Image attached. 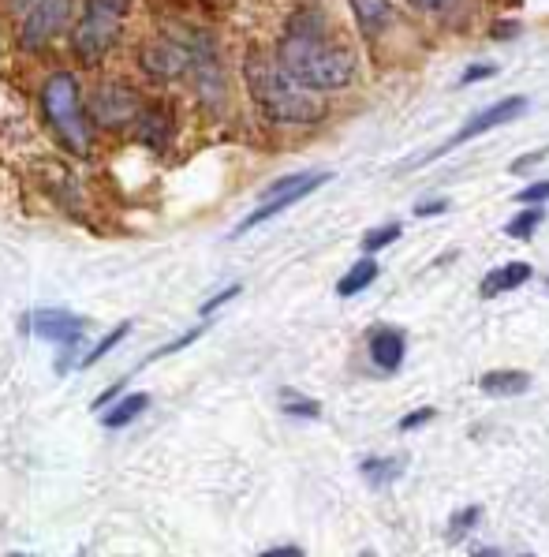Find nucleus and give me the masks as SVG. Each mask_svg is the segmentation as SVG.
I'll return each instance as SVG.
<instances>
[{
	"label": "nucleus",
	"instance_id": "12",
	"mask_svg": "<svg viewBox=\"0 0 549 557\" xmlns=\"http://www.w3.org/2000/svg\"><path fill=\"white\" fill-rule=\"evenodd\" d=\"M370 359H374V367L385 374L400 371V363H404V333L393 326H381L370 333Z\"/></svg>",
	"mask_w": 549,
	"mask_h": 557
},
{
	"label": "nucleus",
	"instance_id": "31",
	"mask_svg": "<svg viewBox=\"0 0 549 557\" xmlns=\"http://www.w3.org/2000/svg\"><path fill=\"white\" fill-rule=\"evenodd\" d=\"M124 386H127V378H124V382H113V386H109V389H105V393H101L98 400H94V412H101V408H105L109 400L120 397V393H124Z\"/></svg>",
	"mask_w": 549,
	"mask_h": 557
},
{
	"label": "nucleus",
	"instance_id": "28",
	"mask_svg": "<svg viewBox=\"0 0 549 557\" xmlns=\"http://www.w3.org/2000/svg\"><path fill=\"white\" fill-rule=\"evenodd\" d=\"M497 75V64H471L464 75H460V83L456 86H471V83H479V79H493Z\"/></svg>",
	"mask_w": 549,
	"mask_h": 557
},
{
	"label": "nucleus",
	"instance_id": "18",
	"mask_svg": "<svg viewBox=\"0 0 549 557\" xmlns=\"http://www.w3.org/2000/svg\"><path fill=\"white\" fill-rule=\"evenodd\" d=\"M404 464H408L404 457H366L359 472H363V479L370 486H385V483H393V479H400Z\"/></svg>",
	"mask_w": 549,
	"mask_h": 557
},
{
	"label": "nucleus",
	"instance_id": "13",
	"mask_svg": "<svg viewBox=\"0 0 549 557\" xmlns=\"http://www.w3.org/2000/svg\"><path fill=\"white\" fill-rule=\"evenodd\" d=\"M527 281H531V266H527V262H505V266H497V270H490L482 277L479 292L486 300H493V296H501V292H516V288L527 285Z\"/></svg>",
	"mask_w": 549,
	"mask_h": 557
},
{
	"label": "nucleus",
	"instance_id": "19",
	"mask_svg": "<svg viewBox=\"0 0 549 557\" xmlns=\"http://www.w3.org/2000/svg\"><path fill=\"white\" fill-rule=\"evenodd\" d=\"M542 221H546V210H542V206H523L520 214L505 225V236H512V240H531V232H535Z\"/></svg>",
	"mask_w": 549,
	"mask_h": 557
},
{
	"label": "nucleus",
	"instance_id": "7",
	"mask_svg": "<svg viewBox=\"0 0 549 557\" xmlns=\"http://www.w3.org/2000/svg\"><path fill=\"white\" fill-rule=\"evenodd\" d=\"M142 72L150 79H180L183 72H191V38H157L154 45H146L139 53Z\"/></svg>",
	"mask_w": 549,
	"mask_h": 557
},
{
	"label": "nucleus",
	"instance_id": "1",
	"mask_svg": "<svg viewBox=\"0 0 549 557\" xmlns=\"http://www.w3.org/2000/svg\"><path fill=\"white\" fill-rule=\"evenodd\" d=\"M281 64L310 90H344L355 79V53L329 38L325 15L318 8H303L288 19Z\"/></svg>",
	"mask_w": 549,
	"mask_h": 557
},
{
	"label": "nucleus",
	"instance_id": "17",
	"mask_svg": "<svg viewBox=\"0 0 549 557\" xmlns=\"http://www.w3.org/2000/svg\"><path fill=\"white\" fill-rule=\"evenodd\" d=\"M374 281H378V262H374V258H363V262H355L352 270L337 281V296L352 300V296H359V292L370 288Z\"/></svg>",
	"mask_w": 549,
	"mask_h": 557
},
{
	"label": "nucleus",
	"instance_id": "8",
	"mask_svg": "<svg viewBox=\"0 0 549 557\" xmlns=\"http://www.w3.org/2000/svg\"><path fill=\"white\" fill-rule=\"evenodd\" d=\"M23 329L34 333L38 341L60 344V348H79L86 341V329L90 322L71 311H34V315L23 318Z\"/></svg>",
	"mask_w": 549,
	"mask_h": 557
},
{
	"label": "nucleus",
	"instance_id": "32",
	"mask_svg": "<svg viewBox=\"0 0 549 557\" xmlns=\"http://www.w3.org/2000/svg\"><path fill=\"white\" fill-rule=\"evenodd\" d=\"M512 34H520V23H512V19H505L501 27L490 30V38H497V42H501V38H512Z\"/></svg>",
	"mask_w": 549,
	"mask_h": 557
},
{
	"label": "nucleus",
	"instance_id": "3",
	"mask_svg": "<svg viewBox=\"0 0 549 557\" xmlns=\"http://www.w3.org/2000/svg\"><path fill=\"white\" fill-rule=\"evenodd\" d=\"M42 105L53 131L64 139V146L75 150V154H86L90 150V128H86L83 105H79V83H75V75L71 72L49 75L42 90Z\"/></svg>",
	"mask_w": 549,
	"mask_h": 557
},
{
	"label": "nucleus",
	"instance_id": "35",
	"mask_svg": "<svg viewBox=\"0 0 549 557\" xmlns=\"http://www.w3.org/2000/svg\"><path fill=\"white\" fill-rule=\"evenodd\" d=\"M303 550L299 546H273V550H266V557H299Z\"/></svg>",
	"mask_w": 549,
	"mask_h": 557
},
{
	"label": "nucleus",
	"instance_id": "2",
	"mask_svg": "<svg viewBox=\"0 0 549 557\" xmlns=\"http://www.w3.org/2000/svg\"><path fill=\"white\" fill-rule=\"evenodd\" d=\"M243 83H247L254 105L273 124H318L325 116V105L314 98V90L299 83L284 64L269 60L266 53L243 57Z\"/></svg>",
	"mask_w": 549,
	"mask_h": 557
},
{
	"label": "nucleus",
	"instance_id": "5",
	"mask_svg": "<svg viewBox=\"0 0 549 557\" xmlns=\"http://www.w3.org/2000/svg\"><path fill=\"white\" fill-rule=\"evenodd\" d=\"M322 184H329V172H292V176H281L277 184H269L266 191H262V202L254 206L251 214L243 217L232 236H243V232L258 229V225H262V221H269V217H277V214H284V210H292L296 202H303L310 191H318Z\"/></svg>",
	"mask_w": 549,
	"mask_h": 557
},
{
	"label": "nucleus",
	"instance_id": "10",
	"mask_svg": "<svg viewBox=\"0 0 549 557\" xmlns=\"http://www.w3.org/2000/svg\"><path fill=\"white\" fill-rule=\"evenodd\" d=\"M90 113H94V120H98L101 128H124L127 120L142 116V105H139V98L127 90V86L109 83L94 94V101H90Z\"/></svg>",
	"mask_w": 549,
	"mask_h": 557
},
{
	"label": "nucleus",
	"instance_id": "33",
	"mask_svg": "<svg viewBox=\"0 0 549 557\" xmlns=\"http://www.w3.org/2000/svg\"><path fill=\"white\" fill-rule=\"evenodd\" d=\"M445 210H449V206H445V202H419V206H415V217H426V214H445Z\"/></svg>",
	"mask_w": 549,
	"mask_h": 557
},
{
	"label": "nucleus",
	"instance_id": "11",
	"mask_svg": "<svg viewBox=\"0 0 549 557\" xmlns=\"http://www.w3.org/2000/svg\"><path fill=\"white\" fill-rule=\"evenodd\" d=\"M191 68H195L198 79V94L206 101H221L225 98V75H221V60H217V49H213L210 34H191Z\"/></svg>",
	"mask_w": 549,
	"mask_h": 557
},
{
	"label": "nucleus",
	"instance_id": "27",
	"mask_svg": "<svg viewBox=\"0 0 549 557\" xmlns=\"http://www.w3.org/2000/svg\"><path fill=\"white\" fill-rule=\"evenodd\" d=\"M243 292V285H228V288H221V292H217V296H213V300H206L202 303V318H210L213 311H217V307H225L228 300H236V296H240Z\"/></svg>",
	"mask_w": 549,
	"mask_h": 557
},
{
	"label": "nucleus",
	"instance_id": "14",
	"mask_svg": "<svg viewBox=\"0 0 549 557\" xmlns=\"http://www.w3.org/2000/svg\"><path fill=\"white\" fill-rule=\"evenodd\" d=\"M479 389L486 397H520L531 389V374L527 371H486L479 378Z\"/></svg>",
	"mask_w": 549,
	"mask_h": 557
},
{
	"label": "nucleus",
	"instance_id": "24",
	"mask_svg": "<svg viewBox=\"0 0 549 557\" xmlns=\"http://www.w3.org/2000/svg\"><path fill=\"white\" fill-rule=\"evenodd\" d=\"M479 516H482L479 505H471V509H460V513L452 516L449 535H452V539H460V535H467V531H471V528H475V524H479Z\"/></svg>",
	"mask_w": 549,
	"mask_h": 557
},
{
	"label": "nucleus",
	"instance_id": "16",
	"mask_svg": "<svg viewBox=\"0 0 549 557\" xmlns=\"http://www.w3.org/2000/svg\"><path fill=\"white\" fill-rule=\"evenodd\" d=\"M146 408H150V393H127L124 400H116L113 404V412L101 415V427L124 430V427H131V423H135Z\"/></svg>",
	"mask_w": 549,
	"mask_h": 557
},
{
	"label": "nucleus",
	"instance_id": "15",
	"mask_svg": "<svg viewBox=\"0 0 549 557\" xmlns=\"http://www.w3.org/2000/svg\"><path fill=\"white\" fill-rule=\"evenodd\" d=\"M348 4H352L355 23H359V30H363L366 38H378L381 30L389 27V19H393L389 0H348Z\"/></svg>",
	"mask_w": 549,
	"mask_h": 557
},
{
	"label": "nucleus",
	"instance_id": "25",
	"mask_svg": "<svg viewBox=\"0 0 549 557\" xmlns=\"http://www.w3.org/2000/svg\"><path fill=\"white\" fill-rule=\"evenodd\" d=\"M284 412L303 415V419H318V415H322V404H318V400H299V397H292V393H284Z\"/></svg>",
	"mask_w": 549,
	"mask_h": 557
},
{
	"label": "nucleus",
	"instance_id": "20",
	"mask_svg": "<svg viewBox=\"0 0 549 557\" xmlns=\"http://www.w3.org/2000/svg\"><path fill=\"white\" fill-rule=\"evenodd\" d=\"M127 333H131V322H120V326H116L113 333H105V337H101V341L94 344V348H90V352H86L83 359H79V367H94L98 359H105V356H109V352L116 348V344L124 341Z\"/></svg>",
	"mask_w": 549,
	"mask_h": 557
},
{
	"label": "nucleus",
	"instance_id": "29",
	"mask_svg": "<svg viewBox=\"0 0 549 557\" xmlns=\"http://www.w3.org/2000/svg\"><path fill=\"white\" fill-rule=\"evenodd\" d=\"M434 408H419V412H411V415H404L400 419V430H415V427H423V423H430L434 419Z\"/></svg>",
	"mask_w": 549,
	"mask_h": 557
},
{
	"label": "nucleus",
	"instance_id": "21",
	"mask_svg": "<svg viewBox=\"0 0 549 557\" xmlns=\"http://www.w3.org/2000/svg\"><path fill=\"white\" fill-rule=\"evenodd\" d=\"M139 135L150 146H161V143H165V135H169V124H165V116L157 113V109H154V113H142Z\"/></svg>",
	"mask_w": 549,
	"mask_h": 557
},
{
	"label": "nucleus",
	"instance_id": "22",
	"mask_svg": "<svg viewBox=\"0 0 549 557\" xmlns=\"http://www.w3.org/2000/svg\"><path fill=\"white\" fill-rule=\"evenodd\" d=\"M206 329H210V322H198L195 329H187V333H183V337H176L172 344H161V348H157L150 359H142V367H146V363H154V359H165V356H172V352H180V348H187V344H195L198 337L206 333Z\"/></svg>",
	"mask_w": 549,
	"mask_h": 557
},
{
	"label": "nucleus",
	"instance_id": "9",
	"mask_svg": "<svg viewBox=\"0 0 549 557\" xmlns=\"http://www.w3.org/2000/svg\"><path fill=\"white\" fill-rule=\"evenodd\" d=\"M68 19H71V0H38L23 15L19 42H23V49H42L45 42H53L60 30H64Z\"/></svg>",
	"mask_w": 549,
	"mask_h": 557
},
{
	"label": "nucleus",
	"instance_id": "23",
	"mask_svg": "<svg viewBox=\"0 0 549 557\" xmlns=\"http://www.w3.org/2000/svg\"><path fill=\"white\" fill-rule=\"evenodd\" d=\"M400 232H404V229H400L396 221H393V225H381V229H374V232H366V236H363V251H366V255H374V251H381V247H389V243L400 240Z\"/></svg>",
	"mask_w": 549,
	"mask_h": 557
},
{
	"label": "nucleus",
	"instance_id": "34",
	"mask_svg": "<svg viewBox=\"0 0 549 557\" xmlns=\"http://www.w3.org/2000/svg\"><path fill=\"white\" fill-rule=\"evenodd\" d=\"M411 8H419V12H441L449 0H408Z\"/></svg>",
	"mask_w": 549,
	"mask_h": 557
},
{
	"label": "nucleus",
	"instance_id": "4",
	"mask_svg": "<svg viewBox=\"0 0 549 557\" xmlns=\"http://www.w3.org/2000/svg\"><path fill=\"white\" fill-rule=\"evenodd\" d=\"M127 8H131V0H86L83 23L75 27V53H79V60L94 64V60L109 53V45L120 34Z\"/></svg>",
	"mask_w": 549,
	"mask_h": 557
},
{
	"label": "nucleus",
	"instance_id": "26",
	"mask_svg": "<svg viewBox=\"0 0 549 557\" xmlns=\"http://www.w3.org/2000/svg\"><path fill=\"white\" fill-rule=\"evenodd\" d=\"M546 199H549V180H538V184L523 187L520 195H516V202H523V206H542Z\"/></svg>",
	"mask_w": 549,
	"mask_h": 557
},
{
	"label": "nucleus",
	"instance_id": "30",
	"mask_svg": "<svg viewBox=\"0 0 549 557\" xmlns=\"http://www.w3.org/2000/svg\"><path fill=\"white\" fill-rule=\"evenodd\" d=\"M542 158H549V146H546V150H535V154H523V158H516V161H512V172L531 169V165H535V161H542Z\"/></svg>",
	"mask_w": 549,
	"mask_h": 557
},
{
	"label": "nucleus",
	"instance_id": "6",
	"mask_svg": "<svg viewBox=\"0 0 549 557\" xmlns=\"http://www.w3.org/2000/svg\"><path fill=\"white\" fill-rule=\"evenodd\" d=\"M523 109H527V98H520V94H516V98H501L497 105H490L486 113H475V116H471L464 128L452 135L449 143H441L437 150H430V154H426L423 161H437L441 154H449V150H456V146H464V143H471V139H479V135H486V131L501 128V124H508V120H516V116H520Z\"/></svg>",
	"mask_w": 549,
	"mask_h": 557
}]
</instances>
